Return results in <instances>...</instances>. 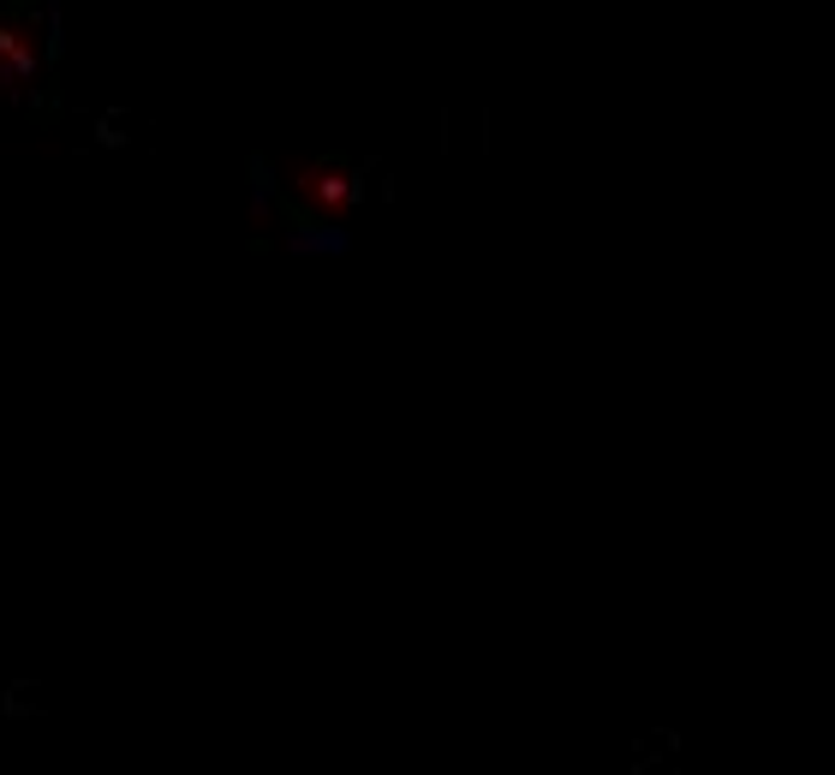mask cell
I'll return each instance as SVG.
<instances>
[{"label": "cell", "mask_w": 835, "mask_h": 775, "mask_svg": "<svg viewBox=\"0 0 835 775\" xmlns=\"http://www.w3.org/2000/svg\"><path fill=\"white\" fill-rule=\"evenodd\" d=\"M287 245L293 251H347V233H340V227H305V233H293Z\"/></svg>", "instance_id": "1"}]
</instances>
